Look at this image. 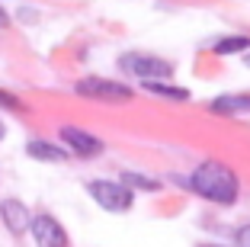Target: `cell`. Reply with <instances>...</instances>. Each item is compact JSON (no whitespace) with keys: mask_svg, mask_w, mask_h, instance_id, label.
I'll return each instance as SVG.
<instances>
[{"mask_svg":"<svg viewBox=\"0 0 250 247\" xmlns=\"http://www.w3.org/2000/svg\"><path fill=\"white\" fill-rule=\"evenodd\" d=\"M0 100L7 103V106H20V103H16V100H13V96H7V93H0Z\"/></svg>","mask_w":250,"mask_h":247,"instance_id":"9a60e30c","label":"cell"},{"mask_svg":"<svg viewBox=\"0 0 250 247\" xmlns=\"http://www.w3.org/2000/svg\"><path fill=\"white\" fill-rule=\"evenodd\" d=\"M234 51H250V39L247 36H228L215 42V55H234Z\"/></svg>","mask_w":250,"mask_h":247,"instance_id":"30bf717a","label":"cell"},{"mask_svg":"<svg viewBox=\"0 0 250 247\" xmlns=\"http://www.w3.org/2000/svg\"><path fill=\"white\" fill-rule=\"evenodd\" d=\"M212 112H228V116L250 112V96H218V100H212Z\"/></svg>","mask_w":250,"mask_h":247,"instance_id":"ba28073f","label":"cell"},{"mask_svg":"<svg viewBox=\"0 0 250 247\" xmlns=\"http://www.w3.org/2000/svg\"><path fill=\"white\" fill-rule=\"evenodd\" d=\"M145 90H151V93H157V96H167V100H189V90L170 87V84H145Z\"/></svg>","mask_w":250,"mask_h":247,"instance_id":"8fae6325","label":"cell"},{"mask_svg":"<svg viewBox=\"0 0 250 247\" xmlns=\"http://www.w3.org/2000/svg\"><path fill=\"white\" fill-rule=\"evenodd\" d=\"M119 67L132 71L135 77H141L145 84H161V80L173 77V65L164 58H154V55H128V58L119 61Z\"/></svg>","mask_w":250,"mask_h":247,"instance_id":"3957f363","label":"cell"},{"mask_svg":"<svg viewBox=\"0 0 250 247\" xmlns=\"http://www.w3.org/2000/svg\"><path fill=\"white\" fill-rule=\"evenodd\" d=\"M7 26H10V16H7V10L0 7V29H7Z\"/></svg>","mask_w":250,"mask_h":247,"instance_id":"5bb4252c","label":"cell"},{"mask_svg":"<svg viewBox=\"0 0 250 247\" xmlns=\"http://www.w3.org/2000/svg\"><path fill=\"white\" fill-rule=\"evenodd\" d=\"M189 186L196 189L199 196L212 199V202H221V205H231L237 199V177L234 170H228L225 164L218 160H206L199 164L189 177Z\"/></svg>","mask_w":250,"mask_h":247,"instance_id":"6da1fadb","label":"cell"},{"mask_svg":"<svg viewBox=\"0 0 250 247\" xmlns=\"http://www.w3.org/2000/svg\"><path fill=\"white\" fill-rule=\"evenodd\" d=\"M87 193L103 205L106 212H128L132 209V189L125 183H109V180H93L87 183Z\"/></svg>","mask_w":250,"mask_h":247,"instance_id":"7a4b0ae2","label":"cell"},{"mask_svg":"<svg viewBox=\"0 0 250 247\" xmlns=\"http://www.w3.org/2000/svg\"><path fill=\"white\" fill-rule=\"evenodd\" d=\"M29 157H36V160H64L67 154L55 145H45V141H29Z\"/></svg>","mask_w":250,"mask_h":247,"instance_id":"9c48e42d","label":"cell"},{"mask_svg":"<svg viewBox=\"0 0 250 247\" xmlns=\"http://www.w3.org/2000/svg\"><path fill=\"white\" fill-rule=\"evenodd\" d=\"M237 247H250V225H244L237 231Z\"/></svg>","mask_w":250,"mask_h":247,"instance_id":"7c38bea8","label":"cell"},{"mask_svg":"<svg viewBox=\"0 0 250 247\" xmlns=\"http://www.w3.org/2000/svg\"><path fill=\"white\" fill-rule=\"evenodd\" d=\"M61 141H64L74 154H81V157H96V154H103V141L96 138V135H87L83 129H74V125L61 129Z\"/></svg>","mask_w":250,"mask_h":247,"instance_id":"8992f818","label":"cell"},{"mask_svg":"<svg viewBox=\"0 0 250 247\" xmlns=\"http://www.w3.org/2000/svg\"><path fill=\"white\" fill-rule=\"evenodd\" d=\"M77 93L96 96V100H106V103L132 100V90L125 87V84H116V80H100V77H83L81 84H77Z\"/></svg>","mask_w":250,"mask_h":247,"instance_id":"277c9868","label":"cell"},{"mask_svg":"<svg viewBox=\"0 0 250 247\" xmlns=\"http://www.w3.org/2000/svg\"><path fill=\"white\" fill-rule=\"evenodd\" d=\"M202 247H221V244H202Z\"/></svg>","mask_w":250,"mask_h":247,"instance_id":"e0dca14e","label":"cell"},{"mask_svg":"<svg viewBox=\"0 0 250 247\" xmlns=\"http://www.w3.org/2000/svg\"><path fill=\"white\" fill-rule=\"evenodd\" d=\"M122 180H132L135 186H145V189H157V183H151V180H145V177H122Z\"/></svg>","mask_w":250,"mask_h":247,"instance_id":"4fadbf2b","label":"cell"},{"mask_svg":"<svg viewBox=\"0 0 250 247\" xmlns=\"http://www.w3.org/2000/svg\"><path fill=\"white\" fill-rule=\"evenodd\" d=\"M29 231H32L39 247H67V231L61 228L58 218H52V215H36Z\"/></svg>","mask_w":250,"mask_h":247,"instance_id":"5b68a950","label":"cell"},{"mask_svg":"<svg viewBox=\"0 0 250 247\" xmlns=\"http://www.w3.org/2000/svg\"><path fill=\"white\" fill-rule=\"evenodd\" d=\"M244 65H247V67H250V55H244Z\"/></svg>","mask_w":250,"mask_h":247,"instance_id":"2e32d148","label":"cell"},{"mask_svg":"<svg viewBox=\"0 0 250 247\" xmlns=\"http://www.w3.org/2000/svg\"><path fill=\"white\" fill-rule=\"evenodd\" d=\"M0 215H3V225H7L13 234H22L26 228L32 225V222H29V212H26V205L16 202V199H3V202H0Z\"/></svg>","mask_w":250,"mask_h":247,"instance_id":"52a82bcc","label":"cell"},{"mask_svg":"<svg viewBox=\"0 0 250 247\" xmlns=\"http://www.w3.org/2000/svg\"><path fill=\"white\" fill-rule=\"evenodd\" d=\"M0 138H3V122H0Z\"/></svg>","mask_w":250,"mask_h":247,"instance_id":"ac0fdd59","label":"cell"}]
</instances>
